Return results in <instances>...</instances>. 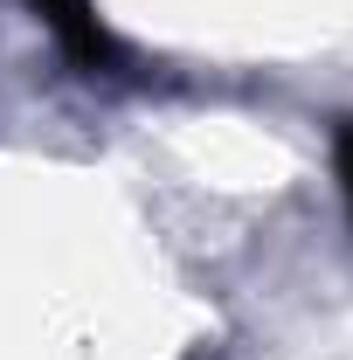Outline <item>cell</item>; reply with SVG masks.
<instances>
[{"label": "cell", "instance_id": "6da1fadb", "mask_svg": "<svg viewBox=\"0 0 353 360\" xmlns=\"http://www.w3.org/2000/svg\"><path fill=\"white\" fill-rule=\"evenodd\" d=\"M28 7L56 28L63 56H70L84 77H118V70H125V49L104 35V21H97V7H90V0H28Z\"/></svg>", "mask_w": 353, "mask_h": 360}, {"label": "cell", "instance_id": "7a4b0ae2", "mask_svg": "<svg viewBox=\"0 0 353 360\" xmlns=\"http://www.w3.org/2000/svg\"><path fill=\"white\" fill-rule=\"evenodd\" d=\"M333 174H340V194H347V208H353V118L333 132Z\"/></svg>", "mask_w": 353, "mask_h": 360}]
</instances>
